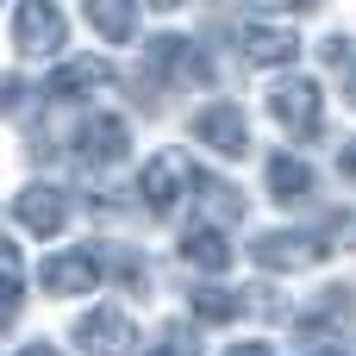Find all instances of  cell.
<instances>
[{
	"label": "cell",
	"instance_id": "cell-1",
	"mask_svg": "<svg viewBox=\"0 0 356 356\" xmlns=\"http://www.w3.org/2000/svg\"><path fill=\"white\" fill-rule=\"evenodd\" d=\"M269 113H275L294 138H319V125H325V94H319V81L294 75V81H282V88L269 94Z\"/></svg>",
	"mask_w": 356,
	"mask_h": 356
},
{
	"label": "cell",
	"instance_id": "cell-2",
	"mask_svg": "<svg viewBox=\"0 0 356 356\" xmlns=\"http://www.w3.org/2000/svg\"><path fill=\"white\" fill-rule=\"evenodd\" d=\"M138 194H144V207H150V213H175V207H181V194H194V175H188V163H181L175 150H163V156H150V163H144Z\"/></svg>",
	"mask_w": 356,
	"mask_h": 356
},
{
	"label": "cell",
	"instance_id": "cell-3",
	"mask_svg": "<svg viewBox=\"0 0 356 356\" xmlns=\"http://www.w3.org/2000/svg\"><path fill=\"white\" fill-rule=\"evenodd\" d=\"M63 13H56V0H19V19H13V44L25 50V56H56L63 50Z\"/></svg>",
	"mask_w": 356,
	"mask_h": 356
},
{
	"label": "cell",
	"instance_id": "cell-4",
	"mask_svg": "<svg viewBox=\"0 0 356 356\" xmlns=\"http://www.w3.org/2000/svg\"><path fill=\"white\" fill-rule=\"evenodd\" d=\"M75 344L81 356H138V332H131V319L125 313H113V307H94L81 325H75Z\"/></svg>",
	"mask_w": 356,
	"mask_h": 356
},
{
	"label": "cell",
	"instance_id": "cell-5",
	"mask_svg": "<svg viewBox=\"0 0 356 356\" xmlns=\"http://www.w3.org/2000/svg\"><path fill=\"white\" fill-rule=\"evenodd\" d=\"M13 213H19V225H25V232L56 238V232L69 225V194H63L56 181H31V188L13 200Z\"/></svg>",
	"mask_w": 356,
	"mask_h": 356
},
{
	"label": "cell",
	"instance_id": "cell-6",
	"mask_svg": "<svg viewBox=\"0 0 356 356\" xmlns=\"http://www.w3.org/2000/svg\"><path fill=\"white\" fill-rule=\"evenodd\" d=\"M325 250H332V244H325V238H307V232H263V238L250 244V257H257L263 269H313Z\"/></svg>",
	"mask_w": 356,
	"mask_h": 356
},
{
	"label": "cell",
	"instance_id": "cell-7",
	"mask_svg": "<svg viewBox=\"0 0 356 356\" xmlns=\"http://www.w3.org/2000/svg\"><path fill=\"white\" fill-rule=\"evenodd\" d=\"M150 69H163L175 88H207L213 81V63L188 38H150Z\"/></svg>",
	"mask_w": 356,
	"mask_h": 356
},
{
	"label": "cell",
	"instance_id": "cell-8",
	"mask_svg": "<svg viewBox=\"0 0 356 356\" xmlns=\"http://www.w3.org/2000/svg\"><path fill=\"white\" fill-rule=\"evenodd\" d=\"M194 138L207 144V150H219V156H244L250 150V119H244V106H207L200 119H194Z\"/></svg>",
	"mask_w": 356,
	"mask_h": 356
},
{
	"label": "cell",
	"instance_id": "cell-9",
	"mask_svg": "<svg viewBox=\"0 0 356 356\" xmlns=\"http://www.w3.org/2000/svg\"><path fill=\"white\" fill-rule=\"evenodd\" d=\"M100 282V250H56L44 263V294H94Z\"/></svg>",
	"mask_w": 356,
	"mask_h": 356
},
{
	"label": "cell",
	"instance_id": "cell-10",
	"mask_svg": "<svg viewBox=\"0 0 356 356\" xmlns=\"http://www.w3.org/2000/svg\"><path fill=\"white\" fill-rule=\"evenodd\" d=\"M125 144H131V131H125V119H88L81 131H75V156L88 163V169H106V163H119L125 156Z\"/></svg>",
	"mask_w": 356,
	"mask_h": 356
},
{
	"label": "cell",
	"instance_id": "cell-11",
	"mask_svg": "<svg viewBox=\"0 0 356 356\" xmlns=\"http://www.w3.org/2000/svg\"><path fill=\"white\" fill-rule=\"evenodd\" d=\"M113 81V63L106 56H69V63H56V75H50V100H81V94H94V88H106Z\"/></svg>",
	"mask_w": 356,
	"mask_h": 356
},
{
	"label": "cell",
	"instance_id": "cell-12",
	"mask_svg": "<svg viewBox=\"0 0 356 356\" xmlns=\"http://www.w3.org/2000/svg\"><path fill=\"white\" fill-rule=\"evenodd\" d=\"M244 56L257 63V69H282V63H294V31H282V25H244Z\"/></svg>",
	"mask_w": 356,
	"mask_h": 356
},
{
	"label": "cell",
	"instance_id": "cell-13",
	"mask_svg": "<svg viewBox=\"0 0 356 356\" xmlns=\"http://www.w3.org/2000/svg\"><path fill=\"white\" fill-rule=\"evenodd\" d=\"M181 263H188V269H207V275L232 269V244H225V232H219V225H194V232L181 238Z\"/></svg>",
	"mask_w": 356,
	"mask_h": 356
},
{
	"label": "cell",
	"instance_id": "cell-14",
	"mask_svg": "<svg viewBox=\"0 0 356 356\" xmlns=\"http://www.w3.org/2000/svg\"><path fill=\"white\" fill-rule=\"evenodd\" d=\"M269 194H275L282 207L313 200V169H307L300 156H269Z\"/></svg>",
	"mask_w": 356,
	"mask_h": 356
},
{
	"label": "cell",
	"instance_id": "cell-15",
	"mask_svg": "<svg viewBox=\"0 0 356 356\" xmlns=\"http://www.w3.org/2000/svg\"><path fill=\"white\" fill-rule=\"evenodd\" d=\"M81 13H88V25H94L106 44H125L131 25H138V0H81Z\"/></svg>",
	"mask_w": 356,
	"mask_h": 356
},
{
	"label": "cell",
	"instance_id": "cell-16",
	"mask_svg": "<svg viewBox=\"0 0 356 356\" xmlns=\"http://www.w3.org/2000/svg\"><path fill=\"white\" fill-rule=\"evenodd\" d=\"M188 307H194V319L225 325V319H238V313H244V294H232V288H194V294H188Z\"/></svg>",
	"mask_w": 356,
	"mask_h": 356
},
{
	"label": "cell",
	"instance_id": "cell-17",
	"mask_svg": "<svg viewBox=\"0 0 356 356\" xmlns=\"http://www.w3.org/2000/svg\"><path fill=\"white\" fill-rule=\"evenodd\" d=\"M19 250L0 238V325H13V313H19Z\"/></svg>",
	"mask_w": 356,
	"mask_h": 356
},
{
	"label": "cell",
	"instance_id": "cell-18",
	"mask_svg": "<svg viewBox=\"0 0 356 356\" xmlns=\"http://www.w3.org/2000/svg\"><path fill=\"white\" fill-rule=\"evenodd\" d=\"M194 188H200V200H207L213 213H238V207H244V200H232V188L213 181V175H194Z\"/></svg>",
	"mask_w": 356,
	"mask_h": 356
},
{
	"label": "cell",
	"instance_id": "cell-19",
	"mask_svg": "<svg viewBox=\"0 0 356 356\" xmlns=\"http://www.w3.org/2000/svg\"><path fill=\"white\" fill-rule=\"evenodd\" d=\"M150 356H200V344H194L188 332H175V325H169V332L150 344Z\"/></svg>",
	"mask_w": 356,
	"mask_h": 356
},
{
	"label": "cell",
	"instance_id": "cell-20",
	"mask_svg": "<svg viewBox=\"0 0 356 356\" xmlns=\"http://www.w3.org/2000/svg\"><path fill=\"white\" fill-rule=\"evenodd\" d=\"M19 94H25V81H19V75H0V113H13Z\"/></svg>",
	"mask_w": 356,
	"mask_h": 356
},
{
	"label": "cell",
	"instance_id": "cell-21",
	"mask_svg": "<svg viewBox=\"0 0 356 356\" xmlns=\"http://www.w3.org/2000/svg\"><path fill=\"white\" fill-rule=\"evenodd\" d=\"M225 356H275V350H269V344H232Z\"/></svg>",
	"mask_w": 356,
	"mask_h": 356
},
{
	"label": "cell",
	"instance_id": "cell-22",
	"mask_svg": "<svg viewBox=\"0 0 356 356\" xmlns=\"http://www.w3.org/2000/svg\"><path fill=\"white\" fill-rule=\"evenodd\" d=\"M19 356H63V350H56V344H25Z\"/></svg>",
	"mask_w": 356,
	"mask_h": 356
},
{
	"label": "cell",
	"instance_id": "cell-23",
	"mask_svg": "<svg viewBox=\"0 0 356 356\" xmlns=\"http://www.w3.org/2000/svg\"><path fill=\"white\" fill-rule=\"evenodd\" d=\"M338 163H344V175H356V144L344 150V156H338Z\"/></svg>",
	"mask_w": 356,
	"mask_h": 356
},
{
	"label": "cell",
	"instance_id": "cell-24",
	"mask_svg": "<svg viewBox=\"0 0 356 356\" xmlns=\"http://www.w3.org/2000/svg\"><path fill=\"white\" fill-rule=\"evenodd\" d=\"M313 356H344V350H338V344H319V350H313Z\"/></svg>",
	"mask_w": 356,
	"mask_h": 356
},
{
	"label": "cell",
	"instance_id": "cell-25",
	"mask_svg": "<svg viewBox=\"0 0 356 356\" xmlns=\"http://www.w3.org/2000/svg\"><path fill=\"white\" fill-rule=\"evenodd\" d=\"M150 6H163V13H169V6H181V0H150Z\"/></svg>",
	"mask_w": 356,
	"mask_h": 356
},
{
	"label": "cell",
	"instance_id": "cell-26",
	"mask_svg": "<svg viewBox=\"0 0 356 356\" xmlns=\"http://www.w3.org/2000/svg\"><path fill=\"white\" fill-rule=\"evenodd\" d=\"M275 6H313V0H275Z\"/></svg>",
	"mask_w": 356,
	"mask_h": 356
}]
</instances>
